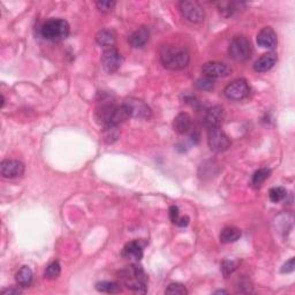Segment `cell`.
Segmentation results:
<instances>
[{"mask_svg": "<svg viewBox=\"0 0 295 295\" xmlns=\"http://www.w3.org/2000/svg\"><path fill=\"white\" fill-rule=\"evenodd\" d=\"M119 133L118 130V126H107V127H104V132H103V137H104V141L106 143H113L118 140Z\"/></svg>", "mask_w": 295, "mask_h": 295, "instance_id": "cell-24", "label": "cell"}, {"mask_svg": "<svg viewBox=\"0 0 295 295\" xmlns=\"http://www.w3.org/2000/svg\"><path fill=\"white\" fill-rule=\"evenodd\" d=\"M287 196V191L283 187H273L269 191V197L273 203H278L282 201Z\"/></svg>", "mask_w": 295, "mask_h": 295, "instance_id": "cell-26", "label": "cell"}, {"mask_svg": "<svg viewBox=\"0 0 295 295\" xmlns=\"http://www.w3.org/2000/svg\"><path fill=\"white\" fill-rule=\"evenodd\" d=\"M122 106H124V109L128 113L129 117L137 119H149L151 117L150 107L139 98H126L124 103H122Z\"/></svg>", "mask_w": 295, "mask_h": 295, "instance_id": "cell-6", "label": "cell"}, {"mask_svg": "<svg viewBox=\"0 0 295 295\" xmlns=\"http://www.w3.org/2000/svg\"><path fill=\"white\" fill-rule=\"evenodd\" d=\"M294 271V258H290L288 262H286L283 264L281 272L282 273H289V272Z\"/></svg>", "mask_w": 295, "mask_h": 295, "instance_id": "cell-32", "label": "cell"}, {"mask_svg": "<svg viewBox=\"0 0 295 295\" xmlns=\"http://www.w3.org/2000/svg\"><path fill=\"white\" fill-rule=\"evenodd\" d=\"M129 118L128 113L126 112L124 106L116 104H103L96 111V120L107 127V126H118Z\"/></svg>", "mask_w": 295, "mask_h": 295, "instance_id": "cell-3", "label": "cell"}, {"mask_svg": "<svg viewBox=\"0 0 295 295\" xmlns=\"http://www.w3.org/2000/svg\"><path fill=\"white\" fill-rule=\"evenodd\" d=\"M61 273V266L59 262H52L51 264H49L47 270L44 272V277L47 279H50V280H53V279H57Z\"/></svg>", "mask_w": 295, "mask_h": 295, "instance_id": "cell-25", "label": "cell"}, {"mask_svg": "<svg viewBox=\"0 0 295 295\" xmlns=\"http://www.w3.org/2000/svg\"><path fill=\"white\" fill-rule=\"evenodd\" d=\"M96 288L103 293H117L120 290V286L113 281H101L96 283Z\"/></svg>", "mask_w": 295, "mask_h": 295, "instance_id": "cell-22", "label": "cell"}, {"mask_svg": "<svg viewBox=\"0 0 295 295\" xmlns=\"http://www.w3.org/2000/svg\"><path fill=\"white\" fill-rule=\"evenodd\" d=\"M225 119V111L224 107L220 105L212 106L211 109L206 111L205 117H204V125L208 129L212 128H220V126L223 125Z\"/></svg>", "mask_w": 295, "mask_h": 295, "instance_id": "cell-13", "label": "cell"}, {"mask_svg": "<svg viewBox=\"0 0 295 295\" xmlns=\"http://www.w3.org/2000/svg\"><path fill=\"white\" fill-rule=\"evenodd\" d=\"M195 87L197 88L198 90H204V91H209L211 90L213 88V80L210 78H202L200 80H197L195 82Z\"/></svg>", "mask_w": 295, "mask_h": 295, "instance_id": "cell-28", "label": "cell"}, {"mask_svg": "<svg viewBox=\"0 0 295 295\" xmlns=\"http://www.w3.org/2000/svg\"><path fill=\"white\" fill-rule=\"evenodd\" d=\"M209 147L214 152H224L231 147V139L220 128L209 129Z\"/></svg>", "mask_w": 295, "mask_h": 295, "instance_id": "cell-9", "label": "cell"}, {"mask_svg": "<svg viewBox=\"0 0 295 295\" xmlns=\"http://www.w3.org/2000/svg\"><path fill=\"white\" fill-rule=\"evenodd\" d=\"M101 63L103 70L109 74H112L121 67L122 63H124V57L116 48H109L103 52Z\"/></svg>", "mask_w": 295, "mask_h": 295, "instance_id": "cell-8", "label": "cell"}, {"mask_svg": "<svg viewBox=\"0 0 295 295\" xmlns=\"http://www.w3.org/2000/svg\"><path fill=\"white\" fill-rule=\"evenodd\" d=\"M0 173L6 179H15L25 173L24 163L17 159H6L0 164Z\"/></svg>", "mask_w": 295, "mask_h": 295, "instance_id": "cell-12", "label": "cell"}, {"mask_svg": "<svg viewBox=\"0 0 295 295\" xmlns=\"http://www.w3.org/2000/svg\"><path fill=\"white\" fill-rule=\"evenodd\" d=\"M33 278H34L33 271L28 266H22L21 269L18 271L17 275H15L18 285L21 287H29L30 283L33 282Z\"/></svg>", "mask_w": 295, "mask_h": 295, "instance_id": "cell-21", "label": "cell"}, {"mask_svg": "<svg viewBox=\"0 0 295 295\" xmlns=\"http://www.w3.org/2000/svg\"><path fill=\"white\" fill-rule=\"evenodd\" d=\"M149 37H150V32H149V29L145 28V27H142V28L137 29L136 32H134L132 35L129 36L128 43L130 44V47L134 49H141L148 43Z\"/></svg>", "mask_w": 295, "mask_h": 295, "instance_id": "cell-17", "label": "cell"}, {"mask_svg": "<svg viewBox=\"0 0 295 295\" xmlns=\"http://www.w3.org/2000/svg\"><path fill=\"white\" fill-rule=\"evenodd\" d=\"M236 266L237 262H234V260H224L221 264V272H223L225 277H228L229 274H232L235 271Z\"/></svg>", "mask_w": 295, "mask_h": 295, "instance_id": "cell-29", "label": "cell"}, {"mask_svg": "<svg viewBox=\"0 0 295 295\" xmlns=\"http://www.w3.org/2000/svg\"><path fill=\"white\" fill-rule=\"evenodd\" d=\"M122 256L128 259L135 260V262H140L142 257H143V246L137 240L130 241L124 247Z\"/></svg>", "mask_w": 295, "mask_h": 295, "instance_id": "cell-16", "label": "cell"}, {"mask_svg": "<svg viewBox=\"0 0 295 295\" xmlns=\"http://www.w3.org/2000/svg\"><path fill=\"white\" fill-rule=\"evenodd\" d=\"M120 279L124 285L130 290L137 293H145L148 287V275L142 266L132 264L120 272Z\"/></svg>", "mask_w": 295, "mask_h": 295, "instance_id": "cell-2", "label": "cell"}, {"mask_svg": "<svg viewBox=\"0 0 295 295\" xmlns=\"http://www.w3.org/2000/svg\"><path fill=\"white\" fill-rule=\"evenodd\" d=\"M117 3L116 2H97L96 3V6L98 7L99 11L102 12H111L113 11L114 7H116Z\"/></svg>", "mask_w": 295, "mask_h": 295, "instance_id": "cell-30", "label": "cell"}, {"mask_svg": "<svg viewBox=\"0 0 295 295\" xmlns=\"http://www.w3.org/2000/svg\"><path fill=\"white\" fill-rule=\"evenodd\" d=\"M202 72L204 73L206 78L210 79H219L226 78L232 73V68L224 63L219 61H209L205 63L202 67Z\"/></svg>", "mask_w": 295, "mask_h": 295, "instance_id": "cell-11", "label": "cell"}, {"mask_svg": "<svg viewBox=\"0 0 295 295\" xmlns=\"http://www.w3.org/2000/svg\"><path fill=\"white\" fill-rule=\"evenodd\" d=\"M71 33L70 25L63 19H50L41 28V35L51 42L66 40Z\"/></svg>", "mask_w": 295, "mask_h": 295, "instance_id": "cell-4", "label": "cell"}, {"mask_svg": "<svg viewBox=\"0 0 295 295\" xmlns=\"http://www.w3.org/2000/svg\"><path fill=\"white\" fill-rule=\"evenodd\" d=\"M241 231L234 226H227L220 232V241L223 243H232L240 239Z\"/></svg>", "mask_w": 295, "mask_h": 295, "instance_id": "cell-20", "label": "cell"}, {"mask_svg": "<svg viewBox=\"0 0 295 295\" xmlns=\"http://www.w3.org/2000/svg\"><path fill=\"white\" fill-rule=\"evenodd\" d=\"M277 61H278V57L274 52H267L262 57H259V58L255 61L254 70L257 73L267 72L270 71L275 64H277Z\"/></svg>", "mask_w": 295, "mask_h": 295, "instance_id": "cell-15", "label": "cell"}, {"mask_svg": "<svg viewBox=\"0 0 295 295\" xmlns=\"http://www.w3.org/2000/svg\"><path fill=\"white\" fill-rule=\"evenodd\" d=\"M165 293L172 294V295H174V294L186 295V294H188V290H187L185 285H182V283L173 282V283H170V285H168V287L165 289Z\"/></svg>", "mask_w": 295, "mask_h": 295, "instance_id": "cell-27", "label": "cell"}, {"mask_svg": "<svg viewBox=\"0 0 295 295\" xmlns=\"http://www.w3.org/2000/svg\"><path fill=\"white\" fill-rule=\"evenodd\" d=\"M270 174H271V171L266 167L260 168V170L256 171L254 175H252V180H251L252 185H254L255 187H259L267 178L270 177Z\"/></svg>", "mask_w": 295, "mask_h": 295, "instance_id": "cell-23", "label": "cell"}, {"mask_svg": "<svg viewBox=\"0 0 295 295\" xmlns=\"http://www.w3.org/2000/svg\"><path fill=\"white\" fill-rule=\"evenodd\" d=\"M191 127V118L188 113H180L174 119L173 128L178 134H186Z\"/></svg>", "mask_w": 295, "mask_h": 295, "instance_id": "cell-19", "label": "cell"}, {"mask_svg": "<svg viewBox=\"0 0 295 295\" xmlns=\"http://www.w3.org/2000/svg\"><path fill=\"white\" fill-rule=\"evenodd\" d=\"M117 35L113 30L111 29H103L101 32L97 33L96 35V42L104 48H113V45L116 44Z\"/></svg>", "mask_w": 295, "mask_h": 295, "instance_id": "cell-18", "label": "cell"}, {"mask_svg": "<svg viewBox=\"0 0 295 295\" xmlns=\"http://www.w3.org/2000/svg\"><path fill=\"white\" fill-rule=\"evenodd\" d=\"M168 213H170V219L172 220V223L177 224V221L179 219V208L175 205L170 206V210H168Z\"/></svg>", "mask_w": 295, "mask_h": 295, "instance_id": "cell-31", "label": "cell"}, {"mask_svg": "<svg viewBox=\"0 0 295 295\" xmlns=\"http://www.w3.org/2000/svg\"><path fill=\"white\" fill-rule=\"evenodd\" d=\"M21 292L19 289H14V288H9V289H4L3 290V294H20Z\"/></svg>", "mask_w": 295, "mask_h": 295, "instance_id": "cell-34", "label": "cell"}, {"mask_svg": "<svg viewBox=\"0 0 295 295\" xmlns=\"http://www.w3.org/2000/svg\"><path fill=\"white\" fill-rule=\"evenodd\" d=\"M223 293L226 294L227 292H226V290H217V292H216V294H223Z\"/></svg>", "mask_w": 295, "mask_h": 295, "instance_id": "cell-35", "label": "cell"}, {"mask_svg": "<svg viewBox=\"0 0 295 295\" xmlns=\"http://www.w3.org/2000/svg\"><path fill=\"white\" fill-rule=\"evenodd\" d=\"M179 9L182 17L191 24H201L204 20V10L197 2H181L179 4Z\"/></svg>", "mask_w": 295, "mask_h": 295, "instance_id": "cell-7", "label": "cell"}, {"mask_svg": "<svg viewBox=\"0 0 295 295\" xmlns=\"http://www.w3.org/2000/svg\"><path fill=\"white\" fill-rule=\"evenodd\" d=\"M228 53L232 59L236 61H246L251 56V44L246 36H235L228 48Z\"/></svg>", "mask_w": 295, "mask_h": 295, "instance_id": "cell-5", "label": "cell"}, {"mask_svg": "<svg viewBox=\"0 0 295 295\" xmlns=\"http://www.w3.org/2000/svg\"><path fill=\"white\" fill-rule=\"evenodd\" d=\"M257 43L264 49H273L277 45V34L270 27H265L258 33Z\"/></svg>", "mask_w": 295, "mask_h": 295, "instance_id": "cell-14", "label": "cell"}, {"mask_svg": "<svg viewBox=\"0 0 295 295\" xmlns=\"http://www.w3.org/2000/svg\"><path fill=\"white\" fill-rule=\"evenodd\" d=\"M190 55L188 50L178 45H166L160 51V63L167 70L180 71L188 66Z\"/></svg>", "mask_w": 295, "mask_h": 295, "instance_id": "cell-1", "label": "cell"}, {"mask_svg": "<svg viewBox=\"0 0 295 295\" xmlns=\"http://www.w3.org/2000/svg\"><path fill=\"white\" fill-rule=\"evenodd\" d=\"M249 91H250V89H249L246 80L237 79L226 86L224 95L226 96V98L231 99V101H241V99L247 97Z\"/></svg>", "mask_w": 295, "mask_h": 295, "instance_id": "cell-10", "label": "cell"}, {"mask_svg": "<svg viewBox=\"0 0 295 295\" xmlns=\"http://www.w3.org/2000/svg\"><path fill=\"white\" fill-rule=\"evenodd\" d=\"M188 224H189V218L185 216V217H179V219L175 225L180 226V227H185V226H187Z\"/></svg>", "mask_w": 295, "mask_h": 295, "instance_id": "cell-33", "label": "cell"}]
</instances>
